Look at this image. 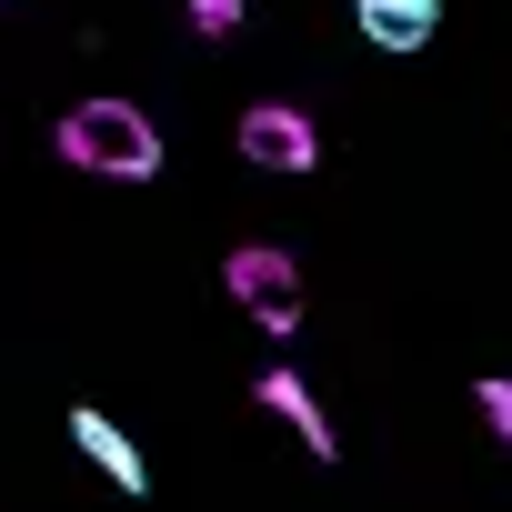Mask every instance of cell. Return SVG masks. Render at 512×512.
I'll return each mask as SVG.
<instances>
[{
  "mask_svg": "<svg viewBox=\"0 0 512 512\" xmlns=\"http://www.w3.org/2000/svg\"><path fill=\"white\" fill-rule=\"evenodd\" d=\"M71 452L111 482V492H151V462H141V442L101 412V402H71Z\"/></svg>",
  "mask_w": 512,
  "mask_h": 512,
  "instance_id": "4",
  "label": "cell"
},
{
  "mask_svg": "<svg viewBox=\"0 0 512 512\" xmlns=\"http://www.w3.org/2000/svg\"><path fill=\"white\" fill-rule=\"evenodd\" d=\"M472 412L492 422V442L512 452V372H492V382H472Z\"/></svg>",
  "mask_w": 512,
  "mask_h": 512,
  "instance_id": "7",
  "label": "cell"
},
{
  "mask_svg": "<svg viewBox=\"0 0 512 512\" xmlns=\"http://www.w3.org/2000/svg\"><path fill=\"white\" fill-rule=\"evenodd\" d=\"M51 151L81 171V181H161V131H151V111L141 101H121V91H91V101H71L61 111V131H51Z\"/></svg>",
  "mask_w": 512,
  "mask_h": 512,
  "instance_id": "1",
  "label": "cell"
},
{
  "mask_svg": "<svg viewBox=\"0 0 512 512\" xmlns=\"http://www.w3.org/2000/svg\"><path fill=\"white\" fill-rule=\"evenodd\" d=\"M231 151H241L251 171H272V181H312V171H322V121H312L302 101H251V111L231 121Z\"/></svg>",
  "mask_w": 512,
  "mask_h": 512,
  "instance_id": "3",
  "label": "cell"
},
{
  "mask_svg": "<svg viewBox=\"0 0 512 512\" xmlns=\"http://www.w3.org/2000/svg\"><path fill=\"white\" fill-rule=\"evenodd\" d=\"M181 11H191V31H201V41H231V31L251 21V0H181Z\"/></svg>",
  "mask_w": 512,
  "mask_h": 512,
  "instance_id": "8",
  "label": "cell"
},
{
  "mask_svg": "<svg viewBox=\"0 0 512 512\" xmlns=\"http://www.w3.org/2000/svg\"><path fill=\"white\" fill-rule=\"evenodd\" d=\"M352 31H362L372 51H432L442 0H352Z\"/></svg>",
  "mask_w": 512,
  "mask_h": 512,
  "instance_id": "6",
  "label": "cell"
},
{
  "mask_svg": "<svg viewBox=\"0 0 512 512\" xmlns=\"http://www.w3.org/2000/svg\"><path fill=\"white\" fill-rule=\"evenodd\" d=\"M221 292H231V312L262 332V342H292V332H302V312H312L302 262H292L282 241H241V251H221Z\"/></svg>",
  "mask_w": 512,
  "mask_h": 512,
  "instance_id": "2",
  "label": "cell"
},
{
  "mask_svg": "<svg viewBox=\"0 0 512 512\" xmlns=\"http://www.w3.org/2000/svg\"><path fill=\"white\" fill-rule=\"evenodd\" d=\"M251 402H262L272 422H292V432L312 442V462H332V452H342V432H332V412H322V392H312V382H302L292 362H272L262 382H251Z\"/></svg>",
  "mask_w": 512,
  "mask_h": 512,
  "instance_id": "5",
  "label": "cell"
}]
</instances>
